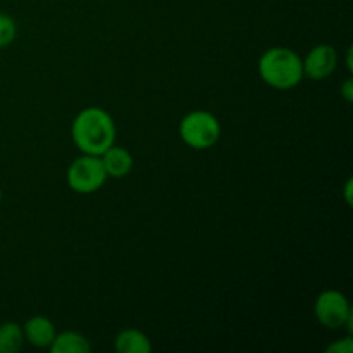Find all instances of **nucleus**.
I'll list each match as a JSON object with an SVG mask.
<instances>
[{"label":"nucleus","mask_w":353,"mask_h":353,"mask_svg":"<svg viewBox=\"0 0 353 353\" xmlns=\"http://www.w3.org/2000/svg\"><path fill=\"white\" fill-rule=\"evenodd\" d=\"M102 164L103 169L107 172V178H124L131 172L133 169V155L130 154V150H126L124 147H112L107 148L102 155Z\"/></svg>","instance_id":"nucleus-8"},{"label":"nucleus","mask_w":353,"mask_h":353,"mask_svg":"<svg viewBox=\"0 0 353 353\" xmlns=\"http://www.w3.org/2000/svg\"><path fill=\"white\" fill-rule=\"evenodd\" d=\"M24 345L23 327L17 323L0 324V353H17Z\"/></svg>","instance_id":"nucleus-11"},{"label":"nucleus","mask_w":353,"mask_h":353,"mask_svg":"<svg viewBox=\"0 0 353 353\" xmlns=\"http://www.w3.org/2000/svg\"><path fill=\"white\" fill-rule=\"evenodd\" d=\"M347 65H348V71H352V48H348V55H347Z\"/></svg>","instance_id":"nucleus-16"},{"label":"nucleus","mask_w":353,"mask_h":353,"mask_svg":"<svg viewBox=\"0 0 353 353\" xmlns=\"http://www.w3.org/2000/svg\"><path fill=\"white\" fill-rule=\"evenodd\" d=\"M179 134L188 147L207 150L219 141L221 124L214 114L207 110H193L181 119Z\"/></svg>","instance_id":"nucleus-3"},{"label":"nucleus","mask_w":353,"mask_h":353,"mask_svg":"<svg viewBox=\"0 0 353 353\" xmlns=\"http://www.w3.org/2000/svg\"><path fill=\"white\" fill-rule=\"evenodd\" d=\"M314 312H316L317 321L327 330H340V327L348 326V331L352 333L353 314L350 302L338 290H326L321 293L314 303Z\"/></svg>","instance_id":"nucleus-5"},{"label":"nucleus","mask_w":353,"mask_h":353,"mask_svg":"<svg viewBox=\"0 0 353 353\" xmlns=\"http://www.w3.org/2000/svg\"><path fill=\"white\" fill-rule=\"evenodd\" d=\"M259 74L272 88H295L303 79V62L292 48L272 47L259 61Z\"/></svg>","instance_id":"nucleus-2"},{"label":"nucleus","mask_w":353,"mask_h":353,"mask_svg":"<svg viewBox=\"0 0 353 353\" xmlns=\"http://www.w3.org/2000/svg\"><path fill=\"white\" fill-rule=\"evenodd\" d=\"M107 179V172L103 169L102 159L99 155L83 154L68 169V185L72 192L88 195L99 192Z\"/></svg>","instance_id":"nucleus-4"},{"label":"nucleus","mask_w":353,"mask_h":353,"mask_svg":"<svg viewBox=\"0 0 353 353\" xmlns=\"http://www.w3.org/2000/svg\"><path fill=\"white\" fill-rule=\"evenodd\" d=\"M72 141L88 155H102L116 141V124L112 116L100 107L83 109L72 121Z\"/></svg>","instance_id":"nucleus-1"},{"label":"nucleus","mask_w":353,"mask_h":353,"mask_svg":"<svg viewBox=\"0 0 353 353\" xmlns=\"http://www.w3.org/2000/svg\"><path fill=\"white\" fill-rule=\"evenodd\" d=\"M114 350L119 353H150V338L140 330H123L114 340Z\"/></svg>","instance_id":"nucleus-9"},{"label":"nucleus","mask_w":353,"mask_h":353,"mask_svg":"<svg viewBox=\"0 0 353 353\" xmlns=\"http://www.w3.org/2000/svg\"><path fill=\"white\" fill-rule=\"evenodd\" d=\"M0 202H2V190H0Z\"/></svg>","instance_id":"nucleus-17"},{"label":"nucleus","mask_w":353,"mask_h":353,"mask_svg":"<svg viewBox=\"0 0 353 353\" xmlns=\"http://www.w3.org/2000/svg\"><path fill=\"white\" fill-rule=\"evenodd\" d=\"M330 353H352L353 352V340L350 336L343 338L340 341H334L331 347H327Z\"/></svg>","instance_id":"nucleus-13"},{"label":"nucleus","mask_w":353,"mask_h":353,"mask_svg":"<svg viewBox=\"0 0 353 353\" xmlns=\"http://www.w3.org/2000/svg\"><path fill=\"white\" fill-rule=\"evenodd\" d=\"M341 95H343V99L347 100V102H352L353 100V79L348 78L347 81L343 83V86H341Z\"/></svg>","instance_id":"nucleus-14"},{"label":"nucleus","mask_w":353,"mask_h":353,"mask_svg":"<svg viewBox=\"0 0 353 353\" xmlns=\"http://www.w3.org/2000/svg\"><path fill=\"white\" fill-rule=\"evenodd\" d=\"M24 341L37 348H48L55 338V326L48 317L34 316L23 326Z\"/></svg>","instance_id":"nucleus-7"},{"label":"nucleus","mask_w":353,"mask_h":353,"mask_svg":"<svg viewBox=\"0 0 353 353\" xmlns=\"http://www.w3.org/2000/svg\"><path fill=\"white\" fill-rule=\"evenodd\" d=\"M16 21L7 14H0V47H7L16 40Z\"/></svg>","instance_id":"nucleus-12"},{"label":"nucleus","mask_w":353,"mask_h":353,"mask_svg":"<svg viewBox=\"0 0 353 353\" xmlns=\"http://www.w3.org/2000/svg\"><path fill=\"white\" fill-rule=\"evenodd\" d=\"M352 185H353V181L352 179H348L347 186H345V199H347L348 205H352Z\"/></svg>","instance_id":"nucleus-15"},{"label":"nucleus","mask_w":353,"mask_h":353,"mask_svg":"<svg viewBox=\"0 0 353 353\" xmlns=\"http://www.w3.org/2000/svg\"><path fill=\"white\" fill-rule=\"evenodd\" d=\"M52 353H88L92 350L90 341L76 331H65V333L55 334L50 347Z\"/></svg>","instance_id":"nucleus-10"},{"label":"nucleus","mask_w":353,"mask_h":353,"mask_svg":"<svg viewBox=\"0 0 353 353\" xmlns=\"http://www.w3.org/2000/svg\"><path fill=\"white\" fill-rule=\"evenodd\" d=\"M303 62V76H309L312 79H324L331 76L336 69L338 54L333 45L321 43L314 47L307 54Z\"/></svg>","instance_id":"nucleus-6"}]
</instances>
